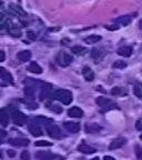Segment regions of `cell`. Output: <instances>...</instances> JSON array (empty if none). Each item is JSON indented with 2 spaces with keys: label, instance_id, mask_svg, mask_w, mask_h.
I'll list each match as a JSON object with an SVG mask.
<instances>
[{
  "label": "cell",
  "instance_id": "6da1fadb",
  "mask_svg": "<svg viewBox=\"0 0 142 160\" xmlns=\"http://www.w3.org/2000/svg\"><path fill=\"white\" fill-rule=\"evenodd\" d=\"M53 99H57L58 101L62 102L63 105H70L72 101V93L70 92L69 90L66 89H59L56 90L55 92L52 93Z\"/></svg>",
  "mask_w": 142,
  "mask_h": 160
},
{
  "label": "cell",
  "instance_id": "7a4b0ae2",
  "mask_svg": "<svg viewBox=\"0 0 142 160\" xmlns=\"http://www.w3.org/2000/svg\"><path fill=\"white\" fill-rule=\"evenodd\" d=\"M25 83L27 86H30V87L40 88V89H43V90L52 89V85H51V83L45 82V81H42V80L32 79V78H26V79H25Z\"/></svg>",
  "mask_w": 142,
  "mask_h": 160
},
{
  "label": "cell",
  "instance_id": "3957f363",
  "mask_svg": "<svg viewBox=\"0 0 142 160\" xmlns=\"http://www.w3.org/2000/svg\"><path fill=\"white\" fill-rule=\"evenodd\" d=\"M10 116H11V119L15 122V125L17 126H23L27 122V116L17 109H10Z\"/></svg>",
  "mask_w": 142,
  "mask_h": 160
},
{
  "label": "cell",
  "instance_id": "277c9868",
  "mask_svg": "<svg viewBox=\"0 0 142 160\" xmlns=\"http://www.w3.org/2000/svg\"><path fill=\"white\" fill-rule=\"evenodd\" d=\"M95 102L99 107H101L103 110H112V109H117L118 105L115 102H113L112 100L108 99V98L105 97H98L95 99Z\"/></svg>",
  "mask_w": 142,
  "mask_h": 160
},
{
  "label": "cell",
  "instance_id": "5b68a950",
  "mask_svg": "<svg viewBox=\"0 0 142 160\" xmlns=\"http://www.w3.org/2000/svg\"><path fill=\"white\" fill-rule=\"evenodd\" d=\"M46 130H47V133L49 135V137L53 138V139H61V138L63 137L61 130H60V128L58 127L57 125L47 126Z\"/></svg>",
  "mask_w": 142,
  "mask_h": 160
},
{
  "label": "cell",
  "instance_id": "8992f818",
  "mask_svg": "<svg viewBox=\"0 0 142 160\" xmlns=\"http://www.w3.org/2000/svg\"><path fill=\"white\" fill-rule=\"evenodd\" d=\"M9 10H10V12L12 13V15L17 16L18 18H21V19H22V18L27 17V13L25 12V10L21 7H19V6L15 5V3H10Z\"/></svg>",
  "mask_w": 142,
  "mask_h": 160
},
{
  "label": "cell",
  "instance_id": "52a82bcc",
  "mask_svg": "<svg viewBox=\"0 0 142 160\" xmlns=\"http://www.w3.org/2000/svg\"><path fill=\"white\" fill-rule=\"evenodd\" d=\"M127 143V139L123 137H119V138H115L113 139L111 142H110L109 146V149L110 150H115V149H119V148L123 147V146Z\"/></svg>",
  "mask_w": 142,
  "mask_h": 160
},
{
  "label": "cell",
  "instance_id": "ba28073f",
  "mask_svg": "<svg viewBox=\"0 0 142 160\" xmlns=\"http://www.w3.org/2000/svg\"><path fill=\"white\" fill-rule=\"evenodd\" d=\"M63 127L71 133H77L80 131V123L75 122V121H66L63 123Z\"/></svg>",
  "mask_w": 142,
  "mask_h": 160
},
{
  "label": "cell",
  "instance_id": "9c48e42d",
  "mask_svg": "<svg viewBox=\"0 0 142 160\" xmlns=\"http://www.w3.org/2000/svg\"><path fill=\"white\" fill-rule=\"evenodd\" d=\"M8 142L10 145L16 146V147H26L29 145V140L28 139H22V138H11L8 140Z\"/></svg>",
  "mask_w": 142,
  "mask_h": 160
},
{
  "label": "cell",
  "instance_id": "30bf717a",
  "mask_svg": "<svg viewBox=\"0 0 142 160\" xmlns=\"http://www.w3.org/2000/svg\"><path fill=\"white\" fill-rule=\"evenodd\" d=\"M28 128H29V131L30 133L32 136H35V137H40V136L43 135V131L42 129L40 128V126L38 125V123H29V126H28Z\"/></svg>",
  "mask_w": 142,
  "mask_h": 160
},
{
  "label": "cell",
  "instance_id": "8fae6325",
  "mask_svg": "<svg viewBox=\"0 0 142 160\" xmlns=\"http://www.w3.org/2000/svg\"><path fill=\"white\" fill-rule=\"evenodd\" d=\"M0 78H1L3 81H6V82H10V83L13 82L12 75H11V73H10L9 71L3 67H0Z\"/></svg>",
  "mask_w": 142,
  "mask_h": 160
},
{
  "label": "cell",
  "instance_id": "7c38bea8",
  "mask_svg": "<svg viewBox=\"0 0 142 160\" xmlns=\"http://www.w3.org/2000/svg\"><path fill=\"white\" fill-rule=\"evenodd\" d=\"M102 130V127L98 123H87L86 125V131L87 133H99Z\"/></svg>",
  "mask_w": 142,
  "mask_h": 160
},
{
  "label": "cell",
  "instance_id": "4fadbf2b",
  "mask_svg": "<svg viewBox=\"0 0 142 160\" xmlns=\"http://www.w3.org/2000/svg\"><path fill=\"white\" fill-rule=\"evenodd\" d=\"M72 61V57L69 55V53L62 52L59 56V65L62 66V67H66V66L70 65Z\"/></svg>",
  "mask_w": 142,
  "mask_h": 160
},
{
  "label": "cell",
  "instance_id": "5bb4252c",
  "mask_svg": "<svg viewBox=\"0 0 142 160\" xmlns=\"http://www.w3.org/2000/svg\"><path fill=\"white\" fill-rule=\"evenodd\" d=\"M78 150H79L80 152L87 153V155H91V153H95V151H97V149H95V147L87 145V143H82V145H80L79 147H78Z\"/></svg>",
  "mask_w": 142,
  "mask_h": 160
},
{
  "label": "cell",
  "instance_id": "9a60e30c",
  "mask_svg": "<svg viewBox=\"0 0 142 160\" xmlns=\"http://www.w3.org/2000/svg\"><path fill=\"white\" fill-rule=\"evenodd\" d=\"M68 116L71 118H81L83 117V111L79 107H72L68 110Z\"/></svg>",
  "mask_w": 142,
  "mask_h": 160
},
{
  "label": "cell",
  "instance_id": "2e32d148",
  "mask_svg": "<svg viewBox=\"0 0 142 160\" xmlns=\"http://www.w3.org/2000/svg\"><path fill=\"white\" fill-rule=\"evenodd\" d=\"M31 56H32L31 51H29V50H23V51H20V52L18 53L17 58L21 61V62H27L28 60H30Z\"/></svg>",
  "mask_w": 142,
  "mask_h": 160
},
{
  "label": "cell",
  "instance_id": "e0dca14e",
  "mask_svg": "<svg viewBox=\"0 0 142 160\" xmlns=\"http://www.w3.org/2000/svg\"><path fill=\"white\" fill-rule=\"evenodd\" d=\"M82 75L87 81H93L95 80V72L89 67H85L82 69Z\"/></svg>",
  "mask_w": 142,
  "mask_h": 160
},
{
  "label": "cell",
  "instance_id": "ac0fdd59",
  "mask_svg": "<svg viewBox=\"0 0 142 160\" xmlns=\"http://www.w3.org/2000/svg\"><path fill=\"white\" fill-rule=\"evenodd\" d=\"M10 27H11V20L5 13H0V28H10Z\"/></svg>",
  "mask_w": 142,
  "mask_h": 160
},
{
  "label": "cell",
  "instance_id": "d6986e66",
  "mask_svg": "<svg viewBox=\"0 0 142 160\" xmlns=\"http://www.w3.org/2000/svg\"><path fill=\"white\" fill-rule=\"evenodd\" d=\"M132 53V48L125 46V47H121L118 49V55L121 56V57H130Z\"/></svg>",
  "mask_w": 142,
  "mask_h": 160
},
{
  "label": "cell",
  "instance_id": "ffe728a7",
  "mask_svg": "<svg viewBox=\"0 0 142 160\" xmlns=\"http://www.w3.org/2000/svg\"><path fill=\"white\" fill-rule=\"evenodd\" d=\"M28 71L32 73H37V75H40L42 73V68L40 67L37 62H31L29 66H28Z\"/></svg>",
  "mask_w": 142,
  "mask_h": 160
},
{
  "label": "cell",
  "instance_id": "44dd1931",
  "mask_svg": "<svg viewBox=\"0 0 142 160\" xmlns=\"http://www.w3.org/2000/svg\"><path fill=\"white\" fill-rule=\"evenodd\" d=\"M8 33H9L10 36H12V37L19 38L22 35V31H21L20 28L16 27V26H11L10 28H8Z\"/></svg>",
  "mask_w": 142,
  "mask_h": 160
},
{
  "label": "cell",
  "instance_id": "7402d4cb",
  "mask_svg": "<svg viewBox=\"0 0 142 160\" xmlns=\"http://www.w3.org/2000/svg\"><path fill=\"white\" fill-rule=\"evenodd\" d=\"M0 123L3 127H7L8 123H9V116L6 112L5 109H0Z\"/></svg>",
  "mask_w": 142,
  "mask_h": 160
},
{
  "label": "cell",
  "instance_id": "603a6c76",
  "mask_svg": "<svg viewBox=\"0 0 142 160\" xmlns=\"http://www.w3.org/2000/svg\"><path fill=\"white\" fill-rule=\"evenodd\" d=\"M115 22L120 26L125 27V26H128L130 22H131V18H130L129 16H123V17H119L117 20H115Z\"/></svg>",
  "mask_w": 142,
  "mask_h": 160
},
{
  "label": "cell",
  "instance_id": "cb8c5ba5",
  "mask_svg": "<svg viewBox=\"0 0 142 160\" xmlns=\"http://www.w3.org/2000/svg\"><path fill=\"white\" fill-rule=\"evenodd\" d=\"M128 91L122 87H113L111 89V95L112 96H125Z\"/></svg>",
  "mask_w": 142,
  "mask_h": 160
},
{
  "label": "cell",
  "instance_id": "d4e9b609",
  "mask_svg": "<svg viewBox=\"0 0 142 160\" xmlns=\"http://www.w3.org/2000/svg\"><path fill=\"white\" fill-rule=\"evenodd\" d=\"M35 121H36V123H38V125L41 123V125H46V126L53 122L52 119H48V118H45V117H42V116H38V117H36Z\"/></svg>",
  "mask_w": 142,
  "mask_h": 160
},
{
  "label": "cell",
  "instance_id": "484cf974",
  "mask_svg": "<svg viewBox=\"0 0 142 160\" xmlns=\"http://www.w3.org/2000/svg\"><path fill=\"white\" fill-rule=\"evenodd\" d=\"M101 40V36L99 35H91L89 36V37H87L85 39V42L86 43H89V45H93V43L98 42V41H100Z\"/></svg>",
  "mask_w": 142,
  "mask_h": 160
},
{
  "label": "cell",
  "instance_id": "4316f807",
  "mask_svg": "<svg viewBox=\"0 0 142 160\" xmlns=\"http://www.w3.org/2000/svg\"><path fill=\"white\" fill-rule=\"evenodd\" d=\"M71 52L75 55H85L87 52V48L81 47V46H73L71 48Z\"/></svg>",
  "mask_w": 142,
  "mask_h": 160
},
{
  "label": "cell",
  "instance_id": "83f0119b",
  "mask_svg": "<svg viewBox=\"0 0 142 160\" xmlns=\"http://www.w3.org/2000/svg\"><path fill=\"white\" fill-rule=\"evenodd\" d=\"M91 56H92V58L95 60H97V61H100V60L105 57V53H103V51H101V50L95 49V50H92V51H91Z\"/></svg>",
  "mask_w": 142,
  "mask_h": 160
},
{
  "label": "cell",
  "instance_id": "f1b7e54d",
  "mask_svg": "<svg viewBox=\"0 0 142 160\" xmlns=\"http://www.w3.org/2000/svg\"><path fill=\"white\" fill-rule=\"evenodd\" d=\"M36 157L39 158V159H42V160H50V158H53L55 156L51 155V153H49V152L42 151V152H38L37 155H36Z\"/></svg>",
  "mask_w": 142,
  "mask_h": 160
},
{
  "label": "cell",
  "instance_id": "f546056e",
  "mask_svg": "<svg viewBox=\"0 0 142 160\" xmlns=\"http://www.w3.org/2000/svg\"><path fill=\"white\" fill-rule=\"evenodd\" d=\"M133 93H135L138 98L142 99V83H137V85H135V89H133Z\"/></svg>",
  "mask_w": 142,
  "mask_h": 160
},
{
  "label": "cell",
  "instance_id": "4dcf8cb0",
  "mask_svg": "<svg viewBox=\"0 0 142 160\" xmlns=\"http://www.w3.org/2000/svg\"><path fill=\"white\" fill-rule=\"evenodd\" d=\"M48 108H49L50 110H52L53 112H57V113H60L61 111H62V108L59 107V106L57 105H52V103H47Z\"/></svg>",
  "mask_w": 142,
  "mask_h": 160
},
{
  "label": "cell",
  "instance_id": "1f68e13d",
  "mask_svg": "<svg viewBox=\"0 0 142 160\" xmlns=\"http://www.w3.org/2000/svg\"><path fill=\"white\" fill-rule=\"evenodd\" d=\"M35 146H37V147H50V146H52V142L45 141V140H40V141H36Z\"/></svg>",
  "mask_w": 142,
  "mask_h": 160
},
{
  "label": "cell",
  "instance_id": "d6a6232c",
  "mask_svg": "<svg viewBox=\"0 0 142 160\" xmlns=\"http://www.w3.org/2000/svg\"><path fill=\"white\" fill-rule=\"evenodd\" d=\"M112 67L117 68V69H123V68L127 67V63L123 62V61H120V60H118V61H115V62L113 63Z\"/></svg>",
  "mask_w": 142,
  "mask_h": 160
},
{
  "label": "cell",
  "instance_id": "836d02e7",
  "mask_svg": "<svg viewBox=\"0 0 142 160\" xmlns=\"http://www.w3.org/2000/svg\"><path fill=\"white\" fill-rule=\"evenodd\" d=\"M33 92H35V90H33V87H30V86H28L27 88H25V93L28 96V97H32Z\"/></svg>",
  "mask_w": 142,
  "mask_h": 160
},
{
  "label": "cell",
  "instance_id": "e575fe53",
  "mask_svg": "<svg viewBox=\"0 0 142 160\" xmlns=\"http://www.w3.org/2000/svg\"><path fill=\"white\" fill-rule=\"evenodd\" d=\"M135 155H137L138 159H141L142 158V148L139 145L135 146Z\"/></svg>",
  "mask_w": 142,
  "mask_h": 160
},
{
  "label": "cell",
  "instance_id": "d590c367",
  "mask_svg": "<svg viewBox=\"0 0 142 160\" xmlns=\"http://www.w3.org/2000/svg\"><path fill=\"white\" fill-rule=\"evenodd\" d=\"M20 158H21V160H31L30 159V153L28 151H22Z\"/></svg>",
  "mask_w": 142,
  "mask_h": 160
},
{
  "label": "cell",
  "instance_id": "8d00e7d4",
  "mask_svg": "<svg viewBox=\"0 0 142 160\" xmlns=\"http://www.w3.org/2000/svg\"><path fill=\"white\" fill-rule=\"evenodd\" d=\"M27 37L31 40H36L37 39V35H36L33 31H27Z\"/></svg>",
  "mask_w": 142,
  "mask_h": 160
},
{
  "label": "cell",
  "instance_id": "74e56055",
  "mask_svg": "<svg viewBox=\"0 0 142 160\" xmlns=\"http://www.w3.org/2000/svg\"><path fill=\"white\" fill-rule=\"evenodd\" d=\"M135 128H137L138 130H142V119H139L135 122Z\"/></svg>",
  "mask_w": 142,
  "mask_h": 160
},
{
  "label": "cell",
  "instance_id": "f35d334b",
  "mask_svg": "<svg viewBox=\"0 0 142 160\" xmlns=\"http://www.w3.org/2000/svg\"><path fill=\"white\" fill-rule=\"evenodd\" d=\"M5 59H6V53L3 52V51H1V50H0V62H2Z\"/></svg>",
  "mask_w": 142,
  "mask_h": 160
},
{
  "label": "cell",
  "instance_id": "ab89813d",
  "mask_svg": "<svg viewBox=\"0 0 142 160\" xmlns=\"http://www.w3.org/2000/svg\"><path fill=\"white\" fill-rule=\"evenodd\" d=\"M7 153H8V156H9V157H15V156H16L15 150H8Z\"/></svg>",
  "mask_w": 142,
  "mask_h": 160
},
{
  "label": "cell",
  "instance_id": "60d3db41",
  "mask_svg": "<svg viewBox=\"0 0 142 160\" xmlns=\"http://www.w3.org/2000/svg\"><path fill=\"white\" fill-rule=\"evenodd\" d=\"M6 136H7V132H6L5 130L0 129V138H3V137H6Z\"/></svg>",
  "mask_w": 142,
  "mask_h": 160
},
{
  "label": "cell",
  "instance_id": "b9f144b4",
  "mask_svg": "<svg viewBox=\"0 0 142 160\" xmlns=\"http://www.w3.org/2000/svg\"><path fill=\"white\" fill-rule=\"evenodd\" d=\"M103 160H115L113 157H111V156H105L103 157Z\"/></svg>",
  "mask_w": 142,
  "mask_h": 160
},
{
  "label": "cell",
  "instance_id": "7bdbcfd3",
  "mask_svg": "<svg viewBox=\"0 0 142 160\" xmlns=\"http://www.w3.org/2000/svg\"><path fill=\"white\" fill-rule=\"evenodd\" d=\"M108 29H110V30H113V29H119V27L118 26H108Z\"/></svg>",
  "mask_w": 142,
  "mask_h": 160
},
{
  "label": "cell",
  "instance_id": "ee69618b",
  "mask_svg": "<svg viewBox=\"0 0 142 160\" xmlns=\"http://www.w3.org/2000/svg\"><path fill=\"white\" fill-rule=\"evenodd\" d=\"M139 27H140V29H142V20L139 21Z\"/></svg>",
  "mask_w": 142,
  "mask_h": 160
},
{
  "label": "cell",
  "instance_id": "f6af8a7d",
  "mask_svg": "<svg viewBox=\"0 0 142 160\" xmlns=\"http://www.w3.org/2000/svg\"><path fill=\"white\" fill-rule=\"evenodd\" d=\"M90 160H99V158H92V159H90Z\"/></svg>",
  "mask_w": 142,
  "mask_h": 160
},
{
  "label": "cell",
  "instance_id": "bcb514c9",
  "mask_svg": "<svg viewBox=\"0 0 142 160\" xmlns=\"http://www.w3.org/2000/svg\"><path fill=\"white\" fill-rule=\"evenodd\" d=\"M3 5V2H2V1H1V0H0V7H1V6H2Z\"/></svg>",
  "mask_w": 142,
  "mask_h": 160
},
{
  "label": "cell",
  "instance_id": "7dc6e473",
  "mask_svg": "<svg viewBox=\"0 0 142 160\" xmlns=\"http://www.w3.org/2000/svg\"><path fill=\"white\" fill-rule=\"evenodd\" d=\"M140 139L142 140V133H141V135H140Z\"/></svg>",
  "mask_w": 142,
  "mask_h": 160
},
{
  "label": "cell",
  "instance_id": "c3c4849f",
  "mask_svg": "<svg viewBox=\"0 0 142 160\" xmlns=\"http://www.w3.org/2000/svg\"><path fill=\"white\" fill-rule=\"evenodd\" d=\"M0 157H2V153H1V151H0Z\"/></svg>",
  "mask_w": 142,
  "mask_h": 160
}]
</instances>
